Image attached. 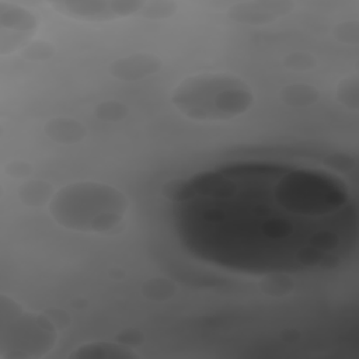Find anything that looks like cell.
Instances as JSON below:
<instances>
[{
  "instance_id": "obj_1",
  "label": "cell",
  "mask_w": 359,
  "mask_h": 359,
  "mask_svg": "<svg viewBox=\"0 0 359 359\" xmlns=\"http://www.w3.org/2000/svg\"><path fill=\"white\" fill-rule=\"evenodd\" d=\"M184 247L245 273L344 264L356 250L358 205L332 174L279 163H238L195 175L174 199Z\"/></svg>"
},
{
  "instance_id": "obj_2",
  "label": "cell",
  "mask_w": 359,
  "mask_h": 359,
  "mask_svg": "<svg viewBox=\"0 0 359 359\" xmlns=\"http://www.w3.org/2000/svg\"><path fill=\"white\" fill-rule=\"evenodd\" d=\"M57 7L74 17L86 20H107L126 15L142 7L139 1H65Z\"/></svg>"
}]
</instances>
